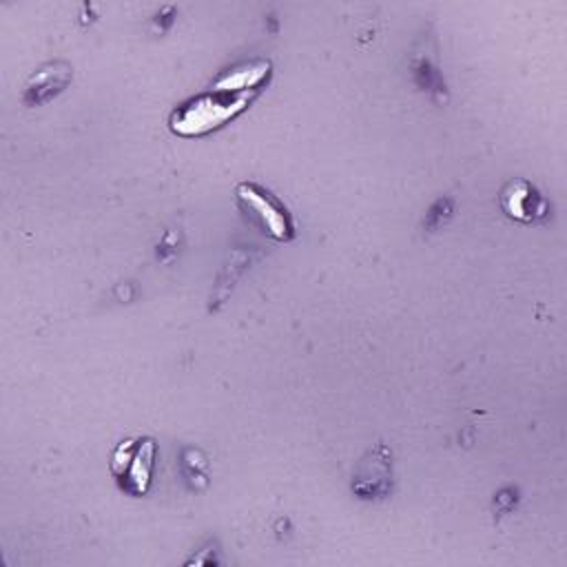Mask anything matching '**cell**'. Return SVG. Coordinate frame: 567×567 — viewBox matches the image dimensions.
I'll use <instances>...</instances> for the list:
<instances>
[{
  "label": "cell",
  "mask_w": 567,
  "mask_h": 567,
  "mask_svg": "<svg viewBox=\"0 0 567 567\" xmlns=\"http://www.w3.org/2000/svg\"><path fill=\"white\" fill-rule=\"evenodd\" d=\"M261 91H204L179 106H175L168 115V128L173 135L179 137H202L221 126L230 120L241 115L259 95Z\"/></svg>",
  "instance_id": "6da1fadb"
},
{
  "label": "cell",
  "mask_w": 567,
  "mask_h": 567,
  "mask_svg": "<svg viewBox=\"0 0 567 567\" xmlns=\"http://www.w3.org/2000/svg\"><path fill=\"white\" fill-rule=\"evenodd\" d=\"M235 202L248 224L259 228L275 241H292L297 226L284 202L257 182H239L235 186Z\"/></svg>",
  "instance_id": "7a4b0ae2"
},
{
  "label": "cell",
  "mask_w": 567,
  "mask_h": 567,
  "mask_svg": "<svg viewBox=\"0 0 567 567\" xmlns=\"http://www.w3.org/2000/svg\"><path fill=\"white\" fill-rule=\"evenodd\" d=\"M157 441L153 436H131L120 441L109 458V472L126 496H146L153 483Z\"/></svg>",
  "instance_id": "3957f363"
},
{
  "label": "cell",
  "mask_w": 567,
  "mask_h": 567,
  "mask_svg": "<svg viewBox=\"0 0 567 567\" xmlns=\"http://www.w3.org/2000/svg\"><path fill=\"white\" fill-rule=\"evenodd\" d=\"M392 450L379 441L359 458L350 489L361 501H383L392 492Z\"/></svg>",
  "instance_id": "277c9868"
},
{
  "label": "cell",
  "mask_w": 567,
  "mask_h": 567,
  "mask_svg": "<svg viewBox=\"0 0 567 567\" xmlns=\"http://www.w3.org/2000/svg\"><path fill=\"white\" fill-rule=\"evenodd\" d=\"M498 204L509 219L520 224H545L551 217V204L523 177H514L501 188Z\"/></svg>",
  "instance_id": "5b68a950"
},
{
  "label": "cell",
  "mask_w": 567,
  "mask_h": 567,
  "mask_svg": "<svg viewBox=\"0 0 567 567\" xmlns=\"http://www.w3.org/2000/svg\"><path fill=\"white\" fill-rule=\"evenodd\" d=\"M71 80H73V66L69 62H64V60L44 62L24 82L20 100L27 109L42 106V104L55 100L71 84Z\"/></svg>",
  "instance_id": "8992f818"
},
{
  "label": "cell",
  "mask_w": 567,
  "mask_h": 567,
  "mask_svg": "<svg viewBox=\"0 0 567 567\" xmlns=\"http://www.w3.org/2000/svg\"><path fill=\"white\" fill-rule=\"evenodd\" d=\"M272 75V62L266 58H252L224 69L210 84L213 91H261Z\"/></svg>",
  "instance_id": "52a82bcc"
},
{
  "label": "cell",
  "mask_w": 567,
  "mask_h": 567,
  "mask_svg": "<svg viewBox=\"0 0 567 567\" xmlns=\"http://www.w3.org/2000/svg\"><path fill=\"white\" fill-rule=\"evenodd\" d=\"M412 78L419 84L421 91L430 93L434 100L445 102L447 97V89L443 82V75L439 71V64L434 62V58L427 51H416L412 58Z\"/></svg>",
  "instance_id": "ba28073f"
},
{
  "label": "cell",
  "mask_w": 567,
  "mask_h": 567,
  "mask_svg": "<svg viewBox=\"0 0 567 567\" xmlns=\"http://www.w3.org/2000/svg\"><path fill=\"white\" fill-rule=\"evenodd\" d=\"M179 472L184 476V483L193 492H202L208 487V476H210V465L206 454L199 447H184L179 456Z\"/></svg>",
  "instance_id": "9c48e42d"
},
{
  "label": "cell",
  "mask_w": 567,
  "mask_h": 567,
  "mask_svg": "<svg viewBox=\"0 0 567 567\" xmlns=\"http://www.w3.org/2000/svg\"><path fill=\"white\" fill-rule=\"evenodd\" d=\"M454 215V199L452 197H439L430 210L425 213V219H423V226L427 230H436L441 228L450 217Z\"/></svg>",
  "instance_id": "30bf717a"
},
{
  "label": "cell",
  "mask_w": 567,
  "mask_h": 567,
  "mask_svg": "<svg viewBox=\"0 0 567 567\" xmlns=\"http://www.w3.org/2000/svg\"><path fill=\"white\" fill-rule=\"evenodd\" d=\"M516 501H518L516 489L505 487V489H501V492H496V494H494V509H496L498 514H507V512H512V509H514Z\"/></svg>",
  "instance_id": "8fae6325"
},
{
  "label": "cell",
  "mask_w": 567,
  "mask_h": 567,
  "mask_svg": "<svg viewBox=\"0 0 567 567\" xmlns=\"http://www.w3.org/2000/svg\"><path fill=\"white\" fill-rule=\"evenodd\" d=\"M173 20H175V9H173V7H164V9L155 16V22L159 24V31L168 29V27L173 24Z\"/></svg>",
  "instance_id": "7c38bea8"
}]
</instances>
